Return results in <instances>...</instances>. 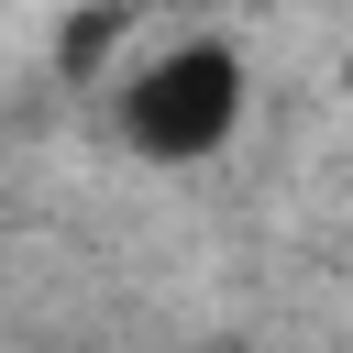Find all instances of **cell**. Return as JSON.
Segmentation results:
<instances>
[{
    "mask_svg": "<svg viewBox=\"0 0 353 353\" xmlns=\"http://www.w3.org/2000/svg\"><path fill=\"white\" fill-rule=\"evenodd\" d=\"M243 99H254L243 55L221 33H188V44H165V55H143L121 77V143L143 165H210V154H232Z\"/></svg>",
    "mask_w": 353,
    "mask_h": 353,
    "instance_id": "obj_1",
    "label": "cell"
}]
</instances>
